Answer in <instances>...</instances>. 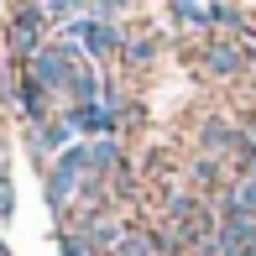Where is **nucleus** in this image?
Returning <instances> with one entry per match:
<instances>
[{"mask_svg": "<svg viewBox=\"0 0 256 256\" xmlns=\"http://www.w3.org/2000/svg\"><path fill=\"white\" fill-rule=\"evenodd\" d=\"M172 21H199V26H209V21H214V6H194V0H178V6H172Z\"/></svg>", "mask_w": 256, "mask_h": 256, "instance_id": "8", "label": "nucleus"}, {"mask_svg": "<svg viewBox=\"0 0 256 256\" xmlns=\"http://www.w3.org/2000/svg\"><path fill=\"white\" fill-rule=\"evenodd\" d=\"M0 256H6V240H0Z\"/></svg>", "mask_w": 256, "mask_h": 256, "instance_id": "14", "label": "nucleus"}, {"mask_svg": "<svg viewBox=\"0 0 256 256\" xmlns=\"http://www.w3.org/2000/svg\"><path fill=\"white\" fill-rule=\"evenodd\" d=\"M63 256H94V246H89L78 230H68V236H63Z\"/></svg>", "mask_w": 256, "mask_h": 256, "instance_id": "10", "label": "nucleus"}, {"mask_svg": "<svg viewBox=\"0 0 256 256\" xmlns=\"http://www.w3.org/2000/svg\"><path fill=\"white\" fill-rule=\"evenodd\" d=\"M194 178H199L204 188H214V183H220V162L214 157H199V162H194Z\"/></svg>", "mask_w": 256, "mask_h": 256, "instance_id": "9", "label": "nucleus"}, {"mask_svg": "<svg viewBox=\"0 0 256 256\" xmlns=\"http://www.w3.org/2000/svg\"><path fill=\"white\" fill-rule=\"evenodd\" d=\"M246 136H251V146H256V115H251V120H246Z\"/></svg>", "mask_w": 256, "mask_h": 256, "instance_id": "12", "label": "nucleus"}, {"mask_svg": "<svg viewBox=\"0 0 256 256\" xmlns=\"http://www.w3.org/2000/svg\"><path fill=\"white\" fill-rule=\"evenodd\" d=\"M74 58H78V48H74L68 37H58V42H48V48H42V52L26 63V74L37 78L48 94H63V89H68V68H74Z\"/></svg>", "mask_w": 256, "mask_h": 256, "instance_id": "2", "label": "nucleus"}, {"mask_svg": "<svg viewBox=\"0 0 256 256\" xmlns=\"http://www.w3.org/2000/svg\"><path fill=\"white\" fill-rule=\"evenodd\" d=\"M16 110L26 115V126H48V120H52V110H48V89H42L37 78L26 74V68L16 74Z\"/></svg>", "mask_w": 256, "mask_h": 256, "instance_id": "4", "label": "nucleus"}, {"mask_svg": "<svg viewBox=\"0 0 256 256\" xmlns=\"http://www.w3.org/2000/svg\"><path fill=\"white\" fill-rule=\"evenodd\" d=\"M152 52H157V42H146V37L142 42H126V63H146Z\"/></svg>", "mask_w": 256, "mask_h": 256, "instance_id": "11", "label": "nucleus"}, {"mask_svg": "<svg viewBox=\"0 0 256 256\" xmlns=\"http://www.w3.org/2000/svg\"><path fill=\"white\" fill-rule=\"evenodd\" d=\"M63 120L74 126L78 142H104V136H115V126H120V115H110L104 104H68Z\"/></svg>", "mask_w": 256, "mask_h": 256, "instance_id": "3", "label": "nucleus"}, {"mask_svg": "<svg viewBox=\"0 0 256 256\" xmlns=\"http://www.w3.org/2000/svg\"><path fill=\"white\" fill-rule=\"evenodd\" d=\"M204 63L214 68V74H240V68H246V48H230V42H209V48H204Z\"/></svg>", "mask_w": 256, "mask_h": 256, "instance_id": "6", "label": "nucleus"}, {"mask_svg": "<svg viewBox=\"0 0 256 256\" xmlns=\"http://www.w3.org/2000/svg\"><path fill=\"white\" fill-rule=\"evenodd\" d=\"M115 256H157V246H152V230H126V240L115 246Z\"/></svg>", "mask_w": 256, "mask_h": 256, "instance_id": "7", "label": "nucleus"}, {"mask_svg": "<svg viewBox=\"0 0 256 256\" xmlns=\"http://www.w3.org/2000/svg\"><path fill=\"white\" fill-rule=\"evenodd\" d=\"M42 48H48V10H42V6H21L16 16H10V26H6V52H10V63L26 68Z\"/></svg>", "mask_w": 256, "mask_h": 256, "instance_id": "1", "label": "nucleus"}, {"mask_svg": "<svg viewBox=\"0 0 256 256\" xmlns=\"http://www.w3.org/2000/svg\"><path fill=\"white\" fill-rule=\"evenodd\" d=\"M194 256H220V246H204V251H194Z\"/></svg>", "mask_w": 256, "mask_h": 256, "instance_id": "13", "label": "nucleus"}, {"mask_svg": "<svg viewBox=\"0 0 256 256\" xmlns=\"http://www.w3.org/2000/svg\"><path fill=\"white\" fill-rule=\"evenodd\" d=\"M74 230H78V236H84L94 251H110V256H115V246L126 240V230L115 225V214H89V220H78Z\"/></svg>", "mask_w": 256, "mask_h": 256, "instance_id": "5", "label": "nucleus"}]
</instances>
